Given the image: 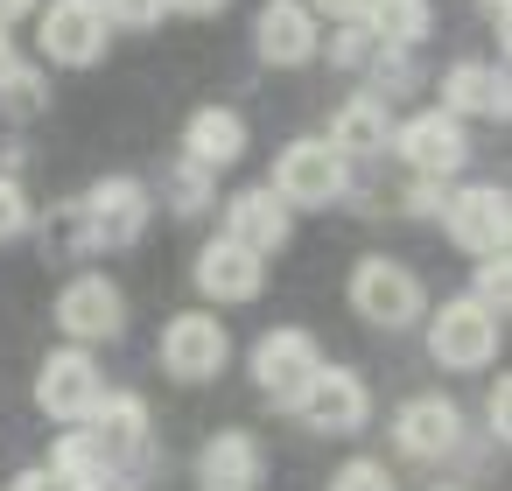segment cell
<instances>
[{
  "label": "cell",
  "mask_w": 512,
  "mask_h": 491,
  "mask_svg": "<svg viewBox=\"0 0 512 491\" xmlns=\"http://www.w3.org/2000/svg\"><path fill=\"white\" fill-rule=\"evenodd\" d=\"M428 358L449 365V372H484L498 358V316L484 302H470V295L442 302L435 323H428Z\"/></svg>",
  "instance_id": "obj_3"
},
{
  "label": "cell",
  "mask_w": 512,
  "mask_h": 491,
  "mask_svg": "<svg viewBox=\"0 0 512 491\" xmlns=\"http://www.w3.org/2000/svg\"><path fill=\"white\" fill-rule=\"evenodd\" d=\"M351 309H358L365 323H379V330H407V323H421L428 288H421V274H414V267H400V260L372 253V260H358V267H351Z\"/></svg>",
  "instance_id": "obj_2"
},
{
  "label": "cell",
  "mask_w": 512,
  "mask_h": 491,
  "mask_svg": "<svg viewBox=\"0 0 512 491\" xmlns=\"http://www.w3.org/2000/svg\"><path fill=\"white\" fill-rule=\"evenodd\" d=\"M505 295H512V274H505V260H484V267H477V295H470V302H484V309L498 316V309H505Z\"/></svg>",
  "instance_id": "obj_30"
},
{
  "label": "cell",
  "mask_w": 512,
  "mask_h": 491,
  "mask_svg": "<svg viewBox=\"0 0 512 491\" xmlns=\"http://www.w3.org/2000/svg\"><path fill=\"white\" fill-rule=\"evenodd\" d=\"M260 470H267V456H260V442H253L246 428L211 435V442H204V456H197L204 491H253V484H260Z\"/></svg>",
  "instance_id": "obj_20"
},
{
  "label": "cell",
  "mask_w": 512,
  "mask_h": 491,
  "mask_svg": "<svg viewBox=\"0 0 512 491\" xmlns=\"http://www.w3.org/2000/svg\"><path fill=\"white\" fill-rule=\"evenodd\" d=\"M407 204H414V211H435V204H442V190H435V183H414V190H407Z\"/></svg>",
  "instance_id": "obj_36"
},
{
  "label": "cell",
  "mask_w": 512,
  "mask_h": 491,
  "mask_svg": "<svg viewBox=\"0 0 512 491\" xmlns=\"http://www.w3.org/2000/svg\"><path fill=\"white\" fill-rule=\"evenodd\" d=\"M99 15H106V29L120 22V29H155L162 15H169V0H99Z\"/></svg>",
  "instance_id": "obj_26"
},
{
  "label": "cell",
  "mask_w": 512,
  "mask_h": 491,
  "mask_svg": "<svg viewBox=\"0 0 512 491\" xmlns=\"http://www.w3.org/2000/svg\"><path fill=\"white\" fill-rule=\"evenodd\" d=\"M393 155H400L421 183H442V176H456V169L470 162V134H463V120H449L442 106H428V113H414L407 127H393Z\"/></svg>",
  "instance_id": "obj_7"
},
{
  "label": "cell",
  "mask_w": 512,
  "mask_h": 491,
  "mask_svg": "<svg viewBox=\"0 0 512 491\" xmlns=\"http://www.w3.org/2000/svg\"><path fill=\"white\" fill-rule=\"evenodd\" d=\"M176 15H225V0H169Z\"/></svg>",
  "instance_id": "obj_35"
},
{
  "label": "cell",
  "mask_w": 512,
  "mask_h": 491,
  "mask_svg": "<svg viewBox=\"0 0 512 491\" xmlns=\"http://www.w3.org/2000/svg\"><path fill=\"white\" fill-rule=\"evenodd\" d=\"M106 400V379L92 365V351H50L43 372H36V407L57 414V421H92V407Z\"/></svg>",
  "instance_id": "obj_10"
},
{
  "label": "cell",
  "mask_w": 512,
  "mask_h": 491,
  "mask_svg": "<svg viewBox=\"0 0 512 491\" xmlns=\"http://www.w3.org/2000/svg\"><path fill=\"white\" fill-rule=\"evenodd\" d=\"M316 8L337 15V22H358V15H365V0H316Z\"/></svg>",
  "instance_id": "obj_34"
},
{
  "label": "cell",
  "mask_w": 512,
  "mask_h": 491,
  "mask_svg": "<svg viewBox=\"0 0 512 491\" xmlns=\"http://www.w3.org/2000/svg\"><path fill=\"white\" fill-rule=\"evenodd\" d=\"M365 57H372V36H365V29H358V22H351V29H344V36H337V43H330V64H344V71H358V64H365Z\"/></svg>",
  "instance_id": "obj_31"
},
{
  "label": "cell",
  "mask_w": 512,
  "mask_h": 491,
  "mask_svg": "<svg viewBox=\"0 0 512 491\" xmlns=\"http://www.w3.org/2000/svg\"><path fill=\"white\" fill-rule=\"evenodd\" d=\"M330 491H393V470L372 463V456H351V463L330 477Z\"/></svg>",
  "instance_id": "obj_28"
},
{
  "label": "cell",
  "mask_w": 512,
  "mask_h": 491,
  "mask_svg": "<svg viewBox=\"0 0 512 491\" xmlns=\"http://www.w3.org/2000/svg\"><path fill=\"white\" fill-rule=\"evenodd\" d=\"M323 372V351H316V337L309 330H267L260 344H253V379H260V393L274 400V407H302V393H309V379Z\"/></svg>",
  "instance_id": "obj_6"
},
{
  "label": "cell",
  "mask_w": 512,
  "mask_h": 491,
  "mask_svg": "<svg viewBox=\"0 0 512 491\" xmlns=\"http://www.w3.org/2000/svg\"><path fill=\"white\" fill-rule=\"evenodd\" d=\"M92 442L113 470V491H134L148 477V407L134 393H106L92 407Z\"/></svg>",
  "instance_id": "obj_4"
},
{
  "label": "cell",
  "mask_w": 512,
  "mask_h": 491,
  "mask_svg": "<svg viewBox=\"0 0 512 491\" xmlns=\"http://www.w3.org/2000/svg\"><path fill=\"white\" fill-rule=\"evenodd\" d=\"M43 71L36 64H8L0 71V113H15V120H29V113H43Z\"/></svg>",
  "instance_id": "obj_24"
},
{
  "label": "cell",
  "mask_w": 512,
  "mask_h": 491,
  "mask_svg": "<svg viewBox=\"0 0 512 491\" xmlns=\"http://www.w3.org/2000/svg\"><path fill=\"white\" fill-rule=\"evenodd\" d=\"M393 442L407 449V456H449L456 442H463V407L456 400H442V393H421V400H407L400 414H393Z\"/></svg>",
  "instance_id": "obj_15"
},
{
  "label": "cell",
  "mask_w": 512,
  "mask_h": 491,
  "mask_svg": "<svg viewBox=\"0 0 512 491\" xmlns=\"http://www.w3.org/2000/svg\"><path fill=\"white\" fill-rule=\"evenodd\" d=\"M281 204L295 211H316V204H337L344 197V155H330L323 141H288L281 162H274V183H267Z\"/></svg>",
  "instance_id": "obj_8"
},
{
  "label": "cell",
  "mask_w": 512,
  "mask_h": 491,
  "mask_svg": "<svg viewBox=\"0 0 512 491\" xmlns=\"http://www.w3.org/2000/svg\"><path fill=\"white\" fill-rule=\"evenodd\" d=\"M428 22H435L428 0H365V15H358V29L386 50H414L428 36Z\"/></svg>",
  "instance_id": "obj_22"
},
{
  "label": "cell",
  "mask_w": 512,
  "mask_h": 491,
  "mask_svg": "<svg viewBox=\"0 0 512 491\" xmlns=\"http://www.w3.org/2000/svg\"><path fill=\"white\" fill-rule=\"evenodd\" d=\"M246 155V120L232 113V106H204V113H190V127H183V162H197V169H232Z\"/></svg>",
  "instance_id": "obj_19"
},
{
  "label": "cell",
  "mask_w": 512,
  "mask_h": 491,
  "mask_svg": "<svg viewBox=\"0 0 512 491\" xmlns=\"http://www.w3.org/2000/svg\"><path fill=\"white\" fill-rule=\"evenodd\" d=\"M36 43H43L50 64H71V71L99 64L106 57V15H99V0H50Z\"/></svg>",
  "instance_id": "obj_12"
},
{
  "label": "cell",
  "mask_w": 512,
  "mask_h": 491,
  "mask_svg": "<svg viewBox=\"0 0 512 491\" xmlns=\"http://www.w3.org/2000/svg\"><path fill=\"white\" fill-rule=\"evenodd\" d=\"M225 358H232V337H225V323L218 316H176L169 330H162V372L169 379H183V386H204V379H218L225 372Z\"/></svg>",
  "instance_id": "obj_9"
},
{
  "label": "cell",
  "mask_w": 512,
  "mask_h": 491,
  "mask_svg": "<svg viewBox=\"0 0 512 491\" xmlns=\"http://www.w3.org/2000/svg\"><path fill=\"white\" fill-rule=\"evenodd\" d=\"M484 414H491V428H498V435H505V414H512V393H505V379H498V386H491V400H484Z\"/></svg>",
  "instance_id": "obj_33"
},
{
  "label": "cell",
  "mask_w": 512,
  "mask_h": 491,
  "mask_svg": "<svg viewBox=\"0 0 512 491\" xmlns=\"http://www.w3.org/2000/svg\"><path fill=\"white\" fill-rule=\"evenodd\" d=\"M169 197H176V211L190 218V211H211V169H197V162H176V176H169Z\"/></svg>",
  "instance_id": "obj_25"
},
{
  "label": "cell",
  "mask_w": 512,
  "mask_h": 491,
  "mask_svg": "<svg viewBox=\"0 0 512 491\" xmlns=\"http://www.w3.org/2000/svg\"><path fill=\"white\" fill-rule=\"evenodd\" d=\"M148 218H155V197H148V183H141V176H99V183L85 190V204H71L78 246H106V253L141 246Z\"/></svg>",
  "instance_id": "obj_1"
},
{
  "label": "cell",
  "mask_w": 512,
  "mask_h": 491,
  "mask_svg": "<svg viewBox=\"0 0 512 491\" xmlns=\"http://www.w3.org/2000/svg\"><path fill=\"white\" fill-rule=\"evenodd\" d=\"M442 225L463 253L477 260H505V239H512V204L498 183H463L456 197H442Z\"/></svg>",
  "instance_id": "obj_5"
},
{
  "label": "cell",
  "mask_w": 512,
  "mask_h": 491,
  "mask_svg": "<svg viewBox=\"0 0 512 491\" xmlns=\"http://www.w3.org/2000/svg\"><path fill=\"white\" fill-rule=\"evenodd\" d=\"M477 8H484V22H491V29L505 36V8H512V0H477Z\"/></svg>",
  "instance_id": "obj_37"
},
{
  "label": "cell",
  "mask_w": 512,
  "mask_h": 491,
  "mask_svg": "<svg viewBox=\"0 0 512 491\" xmlns=\"http://www.w3.org/2000/svg\"><path fill=\"white\" fill-rule=\"evenodd\" d=\"M442 113H449V120H463V113L505 120V71H491V64H449V78H442Z\"/></svg>",
  "instance_id": "obj_21"
},
{
  "label": "cell",
  "mask_w": 512,
  "mask_h": 491,
  "mask_svg": "<svg viewBox=\"0 0 512 491\" xmlns=\"http://www.w3.org/2000/svg\"><path fill=\"white\" fill-rule=\"evenodd\" d=\"M197 288H204L211 302H253V295L267 288V267H260L246 246H232V239H211V246L197 253Z\"/></svg>",
  "instance_id": "obj_18"
},
{
  "label": "cell",
  "mask_w": 512,
  "mask_h": 491,
  "mask_svg": "<svg viewBox=\"0 0 512 491\" xmlns=\"http://www.w3.org/2000/svg\"><path fill=\"white\" fill-rule=\"evenodd\" d=\"M29 8H36V0H0V29H8L15 15H29Z\"/></svg>",
  "instance_id": "obj_38"
},
{
  "label": "cell",
  "mask_w": 512,
  "mask_h": 491,
  "mask_svg": "<svg viewBox=\"0 0 512 491\" xmlns=\"http://www.w3.org/2000/svg\"><path fill=\"white\" fill-rule=\"evenodd\" d=\"M50 477H64L71 491H113V470H106V456H99L92 435H64L57 456H50Z\"/></svg>",
  "instance_id": "obj_23"
},
{
  "label": "cell",
  "mask_w": 512,
  "mask_h": 491,
  "mask_svg": "<svg viewBox=\"0 0 512 491\" xmlns=\"http://www.w3.org/2000/svg\"><path fill=\"white\" fill-rule=\"evenodd\" d=\"M57 323H64L78 344L120 337V330H127V295H120L106 274H78V281H64V295H57Z\"/></svg>",
  "instance_id": "obj_13"
},
{
  "label": "cell",
  "mask_w": 512,
  "mask_h": 491,
  "mask_svg": "<svg viewBox=\"0 0 512 491\" xmlns=\"http://www.w3.org/2000/svg\"><path fill=\"white\" fill-rule=\"evenodd\" d=\"M316 435H358L365 421H372V393H365V379L351 372V365H323L316 379H309V393H302V407H295Z\"/></svg>",
  "instance_id": "obj_11"
},
{
  "label": "cell",
  "mask_w": 512,
  "mask_h": 491,
  "mask_svg": "<svg viewBox=\"0 0 512 491\" xmlns=\"http://www.w3.org/2000/svg\"><path fill=\"white\" fill-rule=\"evenodd\" d=\"M407 85H414V50H379V92H372V99L407 92Z\"/></svg>",
  "instance_id": "obj_29"
},
{
  "label": "cell",
  "mask_w": 512,
  "mask_h": 491,
  "mask_svg": "<svg viewBox=\"0 0 512 491\" xmlns=\"http://www.w3.org/2000/svg\"><path fill=\"white\" fill-rule=\"evenodd\" d=\"M29 218H36V211H29V190H22L15 176H0V246L22 239V232H29Z\"/></svg>",
  "instance_id": "obj_27"
},
{
  "label": "cell",
  "mask_w": 512,
  "mask_h": 491,
  "mask_svg": "<svg viewBox=\"0 0 512 491\" xmlns=\"http://www.w3.org/2000/svg\"><path fill=\"white\" fill-rule=\"evenodd\" d=\"M386 141H393V113H386V99H372V92H358V99H344L337 113H330V134H323V148L330 155H386Z\"/></svg>",
  "instance_id": "obj_17"
},
{
  "label": "cell",
  "mask_w": 512,
  "mask_h": 491,
  "mask_svg": "<svg viewBox=\"0 0 512 491\" xmlns=\"http://www.w3.org/2000/svg\"><path fill=\"white\" fill-rule=\"evenodd\" d=\"M8 491H71V484H64V477H50V470H22Z\"/></svg>",
  "instance_id": "obj_32"
},
{
  "label": "cell",
  "mask_w": 512,
  "mask_h": 491,
  "mask_svg": "<svg viewBox=\"0 0 512 491\" xmlns=\"http://www.w3.org/2000/svg\"><path fill=\"white\" fill-rule=\"evenodd\" d=\"M253 43H260V57L267 64H281V71H295V64H309L316 57V15L302 8V0H267L260 8V22H253Z\"/></svg>",
  "instance_id": "obj_16"
},
{
  "label": "cell",
  "mask_w": 512,
  "mask_h": 491,
  "mask_svg": "<svg viewBox=\"0 0 512 491\" xmlns=\"http://www.w3.org/2000/svg\"><path fill=\"white\" fill-rule=\"evenodd\" d=\"M15 64V43H8V29H0V71H8Z\"/></svg>",
  "instance_id": "obj_39"
},
{
  "label": "cell",
  "mask_w": 512,
  "mask_h": 491,
  "mask_svg": "<svg viewBox=\"0 0 512 491\" xmlns=\"http://www.w3.org/2000/svg\"><path fill=\"white\" fill-rule=\"evenodd\" d=\"M442 491H456V484H442Z\"/></svg>",
  "instance_id": "obj_40"
},
{
  "label": "cell",
  "mask_w": 512,
  "mask_h": 491,
  "mask_svg": "<svg viewBox=\"0 0 512 491\" xmlns=\"http://www.w3.org/2000/svg\"><path fill=\"white\" fill-rule=\"evenodd\" d=\"M288 232H295V218H288V204L260 183V190H239L232 204H225V239L232 246H246L253 260H267V253H281L288 246Z\"/></svg>",
  "instance_id": "obj_14"
}]
</instances>
